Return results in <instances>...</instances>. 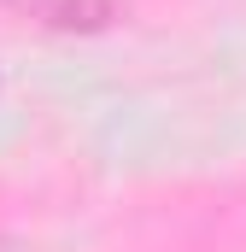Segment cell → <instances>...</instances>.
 Wrapping results in <instances>:
<instances>
[{
	"label": "cell",
	"mask_w": 246,
	"mask_h": 252,
	"mask_svg": "<svg viewBox=\"0 0 246 252\" xmlns=\"http://www.w3.org/2000/svg\"><path fill=\"white\" fill-rule=\"evenodd\" d=\"M18 12L47 24V30H59V35H100V30H112L123 18L118 0H24Z\"/></svg>",
	"instance_id": "cell-1"
},
{
	"label": "cell",
	"mask_w": 246,
	"mask_h": 252,
	"mask_svg": "<svg viewBox=\"0 0 246 252\" xmlns=\"http://www.w3.org/2000/svg\"><path fill=\"white\" fill-rule=\"evenodd\" d=\"M0 252H35L30 241H18V235H0Z\"/></svg>",
	"instance_id": "cell-2"
},
{
	"label": "cell",
	"mask_w": 246,
	"mask_h": 252,
	"mask_svg": "<svg viewBox=\"0 0 246 252\" xmlns=\"http://www.w3.org/2000/svg\"><path fill=\"white\" fill-rule=\"evenodd\" d=\"M0 6H12V12H18V6H24V0H0Z\"/></svg>",
	"instance_id": "cell-3"
}]
</instances>
